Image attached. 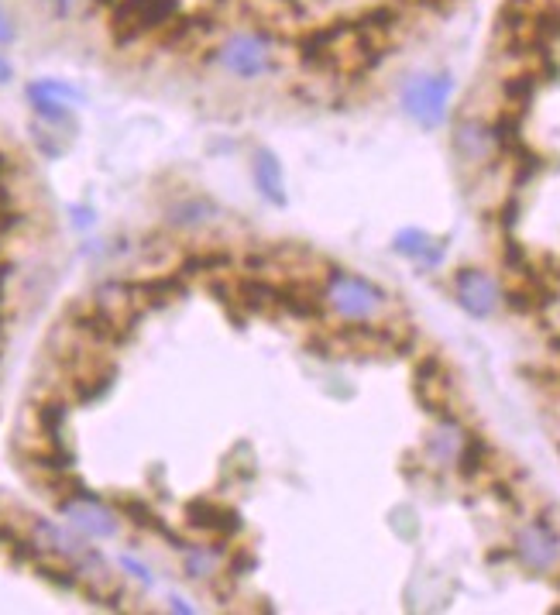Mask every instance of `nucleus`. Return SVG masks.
Wrapping results in <instances>:
<instances>
[{"instance_id":"nucleus-12","label":"nucleus","mask_w":560,"mask_h":615,"mask_svg":"<svg viewBox=\"0 0 560 615\" xmlns=\"http://www.w3.org/2000/svg\"><path fill=\"white\" fill-rule=\"evenodd\" d=\"M234 296H237L241 307L258 309V313H269V309L282 307V289L269 286V282H262V279H241V282L234 286Z\"/></svg>"},{"instance_id":"nucleus-15","label":"nucleus","mask_w":560,"mask_h":615,"mask_svg":"<svg viewBox=\"0 0 560 615\" xmlns=\"http://www.w3.org/2000/svg\"><path fill=\"white\" fill-rule=\"evenodd\" d=\"M66 416H69V409L66 403H45L39 409V423H41V433L49 437V441L56 443L62 437V426H66Z\"/></svg>"},{"instance_id":"nucleus-10","label":"nucleus","mask_w":560,"mask_h":615,"mask_svg":"<svg viewBox=\"0 0 560 615\" xmlns=\"http://www.w3.org/2000/svg\"><path fill=\"white\" fill-rule=\"evenodd\" d=\"M254 183H258V190L262 196H269L275 207H286V183H282V165H279V158L271 152H262L254 155Z\"/></svg>"},{"instance_id":"nucleus-5","label":"nucleus","mask_w":560,"mask_h":615,"mask_svg":"<svg viewBox=\"0 0 560 615\" xmlns=\"http://www.w3.org/2000/svg\"><path fill=\"white\" fill-rule=\"evenodd\" d=\"M454 292H458V303L461 309H467L471 316H492L499 303H502V289L499 282L482 269H461L458 272V279H454Z\"/></svg>"},{"instance_id":"nucleus-16","label":"nucleus","mask_w":560,"mask_h":615,"mask_svg":"<svg viewBox=\"0 0 560 615\" xmlns=\"http://www.w3.org/2000/svg\"><path fill=\"white\" fill-rule=\"evenodd\" d=\"M484 454H488V447H484L482 437H467L461 454H458V464H461L464 475H478V468L484 464Z\"/></svg>"},{"instance_id":"nucleus-14","label":"nucleus","mask_w":560,"mask_h":615,"mask_svg":"<svg viewBox=\"0 0 560 615\" xmlns=\"http://www.w3.org/2000/svg\"><path fill=\"white\" fill-rule=\"evenodd\" d=\"M430 248H433V241H430V234L420 231V227H406V231L396 234V251L406 254V258H423Z\"/></svg>"},{"instance_id":"nucleus-3","label":"nucleus","mask_w":560,"mask_h":615,"mask_svg":"<svg viewBox=\"0 0 560 615\" xmlns=\"http://www.w3.org/2000/svg\"><path fill=\"white\" fill-rule=\"evenodd\" d=\"M450 94H454V79L450 76H413L406 83V90H403V107L423 128H440L447 117Z\"/></svg>"},{"instance_id":"nucleus-18","label":"nucleus","mask_w":560,"mask_h":615,"mask_svg":"<svg viewBox=\"0 0 560 615\" xmlns=\"http://www.w3.org/2000/svg\"><path fill=\"white\" fill-rule=\"evenodd\" d=\"M28 96H31L35 111H39L45 120H66V117H69V114H66V107H62L58 100H52L49 94H41L39 86H31V90H28Z\"/></svg>"},{"instance_id":"nucleus-25","label":"nucleus","mask_w":560,"mask_h":615,"mask_svg":"<svg viewBox=\"0 0 560 615\" xmlns=\"http://www.w3.org/2000/svg\"><path fill=\"white\" fill-rule=\"evenodd\" d=\"M14 173V165H11V158H7V155L0 152V175H11Z\"/></svg>"},{"instance_id":"nucleus-22","label":"nucleus","mask_w":560,"mask_h":615,"mask_svg":"<svg viewBox=\"0 0 560 615\" xmlns=\"http://www.w3.org/2000/svg\"><path fill=\"white\" fill-rule=\"evenodd\" d=\"M14 39V28H11V21H7V14L0 11V41H11Z\"/></svg>"},{"instance_id":"nucleus-9","label":"nucleus","mask_w":560,"mask_h":615,"mask_svg":"<svg viewBox=\"0 0 560 615\" xmlns=\"http://www.w3.org/2000/svg\"><path fill=\"white\" fill-rule=\"evenodd\" d=\"M186 296V279L173 272V275H162V279H148V282H135V303L141 307H165L173 299Z\"/></svg>"},{"instance_id":"nucleus-7","label":"nucleus","mask_w":560,"mask_h":615,"mask_svg":"<svg viewBox=\"0 0 560 615\" xmlns=\"http://www.w3.org/2000/svg\"><path fill=\"white\" fill-rule=\"evenodd\" d=\"M186 520L190 526L196 530H203V533H213V537H231L241 530V520H237V512L234 509H224V505H217L210 499H193L186 505Z\"/></svg>"},{"instance_id":"nucleus-23","label":"nucleus","mask_w":560,"mask_h":615,"mask_svg":"<svg viewBox=\"0 0 560 615\" xmlns=\"http://www.w3.org/2000/svg\"><path fill=\"white\" fill-rule=\"evenodd\" d=\"M73 213H76V224H79V227H90V220H93V213L86 210V207H73Z\"/></svg>"},{"instance_id":"nucleus-6","label":"nucleus","mask_w":560,"mask_h":615,"mask_svg":"<svg viewBox=\"0 0 560 615\" xmlns=\"http://www.w3.org/2000/svg\"><path fill=\"white\" fill-rule=\"evenodd\" d=\"M62 512L76 522L83 533L90 537H114L117 520L111 509H103L100 499H66L62 502Z\"/></svg>"},{"instance_id":"nucleus-19","label":"nucleus","mask_w":560,"mask_h":615,"mask_svg":"<svg viewBox=\"0 0 560 615\" xmlns=\"http://www.w3.org/2000/svg\"><path fill=\"white\" fill-rule=\"evenodd\" d=\"M537 90V76H512L505 83V96L516 103V107H526L529 103V96Z\"/></svg>"},{"instance_id":"nucleus-13","label":"nucleus","mask_w":560,"mask_h":615,"mask_svg":"<svg viewBox=\"0 0 560 615\" xmlns=\"http://www.w3.org/2000/svg\"><path fill=\"white\" fill-rule=\"evenodd\" d=\"M227 265H231V258H227L224 251H203V254H190V258H182L179 275H182V279H190V275H203V272L227 269Z\"/></svg>"},{"instance_id":"nucleus-8","label":"nucleus","mask_w":560,"mask_h":615,"mask_svg":"<svg viewBox=\"0 0 560 615\" xmlns=\"http://www.w3.org/2000/svg\"><path fill=\"white\" fill-rule=\"evenodd\" d=\"M454 148H458V155L467 158V162H484L492 152H499L492 128L482 124V120H475V117H467V120H461V124L454 128Z\"/></svg>"},{"instance_id":"nucleus-21","label":"nucleus","mask_w":560,"mask_h":615,"mask_svg":"<svg viewBox=\"0 0 560 615\" xmlns=\"http://www.w3.org/2000/svg\"><path fill=\"white\" fill-rule=\"evenodd\" d=\"M120 564H124V567H128V571H131V575H135V577H141V581H148V584H152V575H148V571H145V567H141L138 560L124 557V560H120Z\"/></svg>"},{"instance_id":"nucleus-26","label":"nucleus","mask_w":560,"mask_h":615,"mask_svg":"<svg viewBox=\"0 0 560 615\" xmlns=\"http://www.w3.org/2000/svg\"><path fill=\"white\" fill-rule=\"evenodd\" d=\"M7 79H11V66L0 58V83H7Z\"/></svg>"},{"instance_id":"nucleus-4","label":"nucleus","mask_w":560,"mask_h":615,"mask_svg":"<svg viewBox=\"0 0 560 615\" xmlns=\"http://www.w3.org/2000/svg\"><path fill=\"white\" fill-rule=\"evenodd\" d=\"M516 557L529 567V571H550L554 564L560 560V537L557 530L550 526V522H529V526H522L520 537H516Z\"/></svg>"},{"instance_id":"nucleus-1","label":"nucleus","mask_w":560,"mask_h":615,"mask_svg":"<svg viewBox=\"0 0 560 615\" xmlns=\"http://www.w3.org/2000/svg\"><path fill=\"white\" fill-rule=\"evenodd\" d=\"M213 58H217L231 76H241V79L265 76V73H271V66H275L271 39L269 35H262V31H234L224 45L213 49Z\"/></svg>"},{"instance_id":"nucleus-20","label":"nucleus","mask_w":560,"mask_h":615,"mask_svg":"<svg viewBox=\"0 0 560 615\" xmlns=\"http://www.w3.org/2000/svg\"><path fill=\"white\" fill-rule=\"evenodd\" d=\"M213 567H217V557H210L207 550H190V554H186V571L193 577L213 575Z\"/></svg>"},{"instance_id":"nucleus-17","label":"nucleus","mask_w":560,"mask_h":615,"mask_svg":"<svg viewBox=\"0 0 560 615\" xmlns=\"http://www.w3.org/2000/svg\"><path fill=\"white\" fill-rule=\"evenodd\" d=\"M213 213V203L207 200H186L173 210V224H200Z\"/></svg>"},{"instance_id":"nucleus-11","label":"nucleus","mask_w":560,"mask_h":615,"mask_svg":"<svg viewBox=\"0 0 560 615\" xmlns=\"http://www.w3.org/2000/svg\"><path fill=\"white\" fill-rule=\"evenodd\" d=\"M464 430L454 420H444V423L433 430V437H430V443H426V454H430V461H437L440 468H447V464L458 461V454H461L464 447Z\"/></svg>"},{"instance_id":"nucleus-2","label":"nucleus","mask_w":560,"mask_h":615,"mask_svg":"<svg viewBox=\"0 0 560 615\" xmlns=\"http://www.w3.org/2000/svg\"><path fill=\"white\" fill-rule=\"evenodd\" d=\"M324 296H327L330 309L344 320H368L378 313L382 299H386L382 289L365 282L361 275H351V272H330Z\"/></svg>"},{"instance_id":"nucleus-24","label":"nucleus","mask_w":560,"mask_h":615,"mask_svg":"<svg viewBox=\"0 0 560 615\" xmlns=\"http://www.w3.org/2000/svg\"><path fill=\"white\" fill-rule=\"evenodd\" d=\"M7 275H11V265L0 262V307H4V286H7Z\"/></svg>"}]
</instances>
